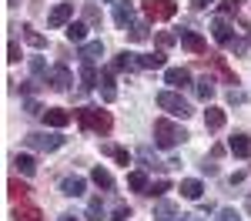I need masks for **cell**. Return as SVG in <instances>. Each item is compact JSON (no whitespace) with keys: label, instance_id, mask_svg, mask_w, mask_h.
Here are the masks:
<instances>
[{"label":"cell","instance_id":"1","mask_svg":"<svg viewBox=\"0 0 251 221\" xmlns=\"http://www.w3.org/2000/svg\"><path fill=\"white\" fill-rule=\"evenodd\" d=\"M74 118H77V124L84 131H94V134H111V127H114L111 114L100 111V107H77Z\"/></svg>","mask_w":251,"mask_h":221},{"label":"cell","instance_id":"2","mask_svg":"<svg viewBox=\"0 0 251 221\" xmlns=\"http://www.w3.org/2000/svg\"><path fill=\"white\" fill-rule=\"evenodd\" d=\"M184 141H188V131H184V127H177V124H171V121H164V118L154 121V144L157 147L171 151V147L184 144Z\"/></svg>","mask_w":251,"mask_h":221},{"label":"cell","instance_id":"3","mask_svg":"<svg viewBox=\"0 0 251 221\" xmlns=\"http://www.w3.org/2000/svg\"><path fill=\"white\" fill-rule=\"evenodd\" d=\"M157 107H161V111H168L171 118H181V121L191 118V104L181 98L177 91H161V94H157Z\"/></svg>","mask_w":251,"mask_h":221},{"label":"cell","instance_id":"4","mask_svg":"<svg viewBox=\"0 0 251 221\" xmlns=\"http://www.w3.org/2000/svg\"><path fill=\"white\" fill-rule=\"evenodd\" d=\"M141 10L148 20H171L177 14V3L174 0H141Z\"/></svg>","mask_w":251,"mask_h":221},{"label":"cell","instance_id":"5","mask_svg":"<svg viewBox=\"0 0 251 221\" xmlns=\"http://www.w3.org/2000/svg\"><path fill=\"white\" fill-rule=\"evenodd\" d=\"M27 147H34V151H57L60 144H64V138L60 134H40V131H34V134H27Z\"/></svg>","mask_w":251,"mask_h":221},{"label":"cell","instance_id":"6","mask_svg":"<svg viewBox=\"0 0 251 221\" xmlns=\"http://www.w3.org/2000/svg\"><path fill=\"white\" fill-rule=\"evenodd\" d=\"M114 3V24L121 30H131L137 20H134V7H131V0H111Z\"/></svg>","mask_w":251,"mask_h":221},{"label":"cell","instance_id":"7","mask_svg":"<svg viewBox=\"0 0 251 221\" xmlns=\"http://www.w3.org/2000/svg\"><path fill=\"white\" fill-rule=\"evenodd\" d=\"M211 34H214V40H218L221 47H231L234 40H238V37H234V27H231L225 17H218V20L211 24Z\"/></svg>","mask_w":251,"mask_h":221},{"label":"cell","instance_id":"8","mask_svg":"<svg viewBox=\"0 0 251 221\" xmlns=\"http://www.w3.org/2000/svg\"><path fill=\"white\" fill-rule=\"evenodd\" d=\"M164 84H171L174 91H184V87H191V71H184V67H168V71H164Z\"/></svg>","mask_w":251,"mask_h":221},{"label":"cell","instance_id":"9","mask_svg":"<svg viewBox=\"0 0 251 221\" xmlns=\"http://www.w3.org/2000/svg\"><path fill=\"white\" fill-rule=\"evenodd\" d=\"M74 20V3H57L50 14H47V24L50 27H67Z\"/></svg>","mask_w":251,"mask_h":221},{"label":"cell","instance_id":"10","mask_svg":"<svg viewBox=\"0 0 251 221\" xmlns=\"http://www.w3.org/2000/svg\"><path fill=\"white\" fill-rule=\"evenodd\" d=\"M177 40H181V47L191 50V54H204V50H208V44H204V37H201L198 30H181Z\"/></svg>","mask_w":251,"mask_h":221},{"label":"cell","instance_id":"11","mask_svg":"<svg viewBox=\"0 0 251 221\" xmlns=\"http://www.w3.org/2000/svg\"><path fill=\"white\" fill-rule=\"evenodd\" d=\"M40 118H44L47 127H67V124L74 121V114H71V111H64V107H47Z\"/></svg>","mask_w":251,"mask_h":221},{"label":"cell","instance_id":"12","mask_svg":"<svg viewBox=\"0 0 251 221\" xmlns=\"http://www.w3.org/2000/svg\"><path fill=\"white\" fill-rule=\"evenodd\" d=\"M47 84H50L54 91H67V87L74 84V77H71V71H67V67H54V71L47 74Z\"/></svg>","mask_w":251,"mask_h":221},{"label":"cell","instance_id":"13","mask_svg":"<svg viewBox=\"0 0 251 221\" xmlns=\"http://www.w3.org/2000/svg\"><path fill=\"white\" fill-rule=\"evenodd\" d=\"M134 67H137V54H131V50H121V54L111 60V67H107V71L124 74V71H134Z\"/></svg>","mask_w":251,"mask_h":221},{"label":"cell","instance_id":"14","mask_svg":"<svg viewBox=\"0 0 251 221\" xmlns=\"http://www.w3.org/2000/svg\"><path fill=\"white\" fill-rule=\"evenodd\" d=\"M208 57H211V67L218 71V77L225 80V84H231V87H234V84H238V74H234L231 67L225 64V57H221V54H208Z\"/></svg>","mask_w":251,"mask_h":221},{"label":"cell","instance_id":"15","mask_svg":"<svg viewBox=\"0 0 251 221\" xmlns=\"http://www.w3.org/2000/svg\"><path fill=\"white\" fill-rule=\"evenodd\" d=\"M84 188H87V181L77 178V174H71V178L60 181V195H67V198H80V195H84Z\"/></svg>","mask_w":251,"mask_h":221},{"label":"cell","instance_id":"16","mask_svg":"<svg viewBox=\"0 0 251 221\" xmlns=\"http://www.w3.org/2000/svg\"><path fill=\"white\" fill-rule=\"evenodd\" d=\"M100 57H104V44H100V40L80 44V64H97Z\"/></svg>","mask_w":251,"mask_h":221},{"label":"cell","instance_id":"17","mask_svg":"<svg viewBox=\"0 0 251 221\" xmlns=\"http://www.w3.org/2000/svg\"><path fill=\"white\" fill-rule=\"evenodd\" d=\"M164 60H168L164 50H154V54H137V67H141V71H157V67H164Z\"/></svg>","mask_w":251,"mask_h":221},{"label":"cell","instance_id":"18","mask_svg":"<svg viewBox=\"0 0 251 221\" xmlns=\"http://www.w3.org/2000/svg\"><path fill=\"white\" fill-rule=\"evenodd\" d=\"M228 151H231L234 158H251V138L248 134H234L228 141Z\"/></svg>","mask_w":251,"mask_h":221},{"label":"cell","instance_id":"19","mask_svg":"<svg viewBox=\"0 0 251 221\" xmlns=\"http://www.w3.org/2000/svg\"><path fill=\"white\" fill-rule=\"evenodd\" d=\"M100 100H117V87H114V71H104L100 74Z\"/></svg>","mask_w":251,"mask_h":221},{"label":"cell","instance_id":"20","mask_svg":"<svg viewBox=\"0 0 251 221\" xmlns=\"http://www.w3.org/2000/svg\"><path fill=\"white\" fill-rule=\"evenodd\" d=\"M201 195H204V184H201L198 178H184V181H181V198H188V201H198Z\"/></svg>","mask_w":251,"mask_h":221},{"label":"cell","instance_id":"21","mask_svg":"<svg viewBox=\"0 0 251 221\" xmlns=\"http://www.w3.org/2000/svg\"><path fill=\"white\" fill-rule=\"evenodd\" d=\"M177 215H181V211H177L174 201H157V204H154V218L157 221H174Z\"/></svg>","mask_w":251,"mask_h":221},{"label":"cell","instance_id":"22","mask_svg":"<svg viewBox=\"0 0 251 221\" xmlns=\"http://www.w3.org/2000/svg\"><path fill=\"white\" fill-rule=\"evenodd\" d=\"M14 221H44V215H40V208H34V204H17L14 208Z\"/></svg>","mask_w":251,"mask_h":221},{"label":"cell","instance_id":"23","mask_svg":"<svg viewBox=\"0 0 251 221\" xmlns=\"http://www.w3.org/2000/svg\"><path fill=\"white\" fill-rule=\"evenodd\" d=\"M204 127H208V131H221V127H225V111H221V107H208V111H204Z\"/></svg>","mask_w":251,"mask_h":221},{"label":"cell","instance_id":"24","mask_svg":"<svg viewBox=\"0 0 251 221\" xmlns=\"http://www.w3.org/2000/svg\"><path fill=\"white\" fill-rule=\"evenodd\" d=\"M64 30H67V40H74V44H84V37H87V24L84 20H71Z\"/></svg>","mask_w":251,"mask_h":221},{"label":"cell","instance_id":"25","mask_svg":"<svg viewBox=\"0 0 251 221\" xmlns=\"http://www.w3.org/2000/svg\"><path fill=\"white\" fill-rule=\"evenodd\" d=\"M91 181H94L97 188H104V191H111V188H114V178H111V171H107V168H100V164H97L94 171H91Z\"/></svg>","mask_w":251,"mask_h":221},{"label":"cell","instance_id":"26","mask_svg":"<svg viewBox=\"0 0 251 221\" xmlns=\"http://www.w3.org/2000/svg\"><path fill=\"white\" fill-rule=\"evenodd\" d=\"M127 188L148 195V188H151V184H148V174H144V171H131V174H127Z\"/></svg>","mask_w":251,"mask_h":221},{"label":"cell","instance_id":"27","mask_svg":"<svg viewBox=\"0 0 251 221\" xmlns=\"http://www.w3.org/2000/svg\"><path fill=\"white\" fill-rule=\"evenodd\" d=\"M7 195H10L14 201H24L27 195H30V184H24V181H17V178H14L10 184H7Z\"/></svg>","mask_w":251,"mask_h":221},{"label":"cell","instance_id":"28","mask_svg":"<svg viewBox=\"0 0 251 221\" xmlns=\"http://www.w3.org/2000/svg\"><path fill=\"white\" fill-rule=\"evenodd\" d=\"M80 84L91 91V87H97V71H94V64H80Z\"/></svg>","mask_w":251,"mask_h":221},{"label":"cell","instance_id":"29","mask_svg":"<svg viewBox=\"0 0 251 221\" xmlns=\"http://www.w3.org/2000/svg\"><path fill=\"white\" fill-rule=\"evenodd\" d=\"M14 164H17L20 174H34V171H37V161L30 158V154H17V158H14Z\"/></svg>","mask_w":251,"mask_h":221},{"label":"cell","instance_id":"30","mask_svg":"<svg viewBox=\"0 0 251 221\" xmlns=\"http://www.w3.org/2000/svg\"><path fill=\"white\" fill-rule=\"evenodd\" d=\"M194 91H198V98H201V100H211L214 98V80L211 77H201L198 84H194Z\"/></svg>","mask_w":251,"mask_h":221},{"label":"cell","instance_id":"31","mask_svg":"<svg viewBox=\"0 0 251 221\" xmlns=\"http://www.w3.org/2000/svg\"><path fill=\"white\" fill-rule=\"evenodd\" d=\"M104 218V204H100V198H91V204H87V221H100Z\"/></svg>","mask_w":251,"mask_h":221},{"label":"cell","instance_id":"32","mask_svg":"<svg viewBox=\"0 0 251 221\" xmlns=\"http://www.w3.org/2000/svg\"><path fill=\"white\" fill-rule=\"evenodd\" d=\"M127 34H131V40H148V34H151V30H148V20H137Z\"/></svg>","mask_w":251,"mask_h":221},{"label":"cell","instance_id":"33","mask_svg":"<svg viewBox=\"0 0 251 221\" xmlns=\"http://www.w3.org/2000/svg\"><path fill=\"white\" fill-rule=\"evenodd\" d=\"M30 74L44 77V84H47V64H44V57H30Z\"/></svg>","mask_w":251,"mask_h":221},{"label":"cell","instance_id":"34","mask_svg":"<svg viewBox=\"0 0 251 221\" xmlns=\"http://www.w3.org/2000/svg\"><path fill=\"white\" fill-rule=\"evenodd\" d=\"M24 40H27L30 47H44V44H47V40L40 37V34H37V30H34V27H24Z\"/></svg>","mask_w":251,"mask_h":221},{"label":"cell","instance_id":"35","mask_svg":"<svg viewBox=\"0 0 251 221\" xmlns=\"http://www.w3.org/2000/svg\"><path fill=\"white\" fill-rule=\"evenodd\" d=\"M164 191H171V181H154V184H151V188H148V195H151V198H161V195H164Z\"/></svg>","mask_w":251,"mask_h":221},{"label":"cell","instance_id":"36","mask_svg":"<svg viewBox=\"0 0 251 221\" xmlns=\"http://www.w3.org/2000/svg\"><path fill=\"white\" fill-rule=\"evenodd\" d=\"M20 57H24V54H20V44H17V40H10V44H7V60H10V64H17Z\"/></svg>","mask_w":251,"mask_h":221},{"label":"cell","instance_id":"37","mask_svg":"<svg viewBox=\"0 0 251 221\" xmlns=\"http://www.w3.org/2000/svg\"><path fill=\"white\" fill-rule=\"evenodd\" d=\"M84 20H87V24H100V10H97L94 3H87V7H84Z\"/></svg>","mask_w":251,"mask_h":221},{"label":"cell","instance_id":"38","mask_svg":"<svg viewBox=\"0 0 251 221\" xmlns=\"http://www.w3.org/2000/svg\"><path fill=\"white\" fill-rule=\"evenodd\" d=\"M238 218H241V215H238L234 208H221V211H218V218H214V221H238Z\"/></svg>","mask_w":251,"mask_h":221},{"label":"cell","instance_id":"39","mask_svg":"<svg viewBox=\"0 0 251 221\" xmlns=\"http://www.w3.org/2000/svg\"><path fill=\"white\" fill-rule=\"evenodd\" d=\"M137 154H141V161H144L148 168H157V158H154V154H151V147H141Z\"/></svg>","mask_w":251,"mask_h":221},{"label":"cell","instance_id":"40","mask_svg":"<svg viewBox=\"0 0 251 221\" xmlns=\"http://www.w3.org/2000/svg\"><path fill=\"white\" fill-rule=\"evenodd\" d=\"M127 218H131V208H127V204H117V208H114V218H111V221H127Z\"/></svg>","mask_w":251,"mask_h":221},{"label":"cell","instance_id":"41","mask_svg":"<svg viewBox=\"0 0 251 221\" xmlns=\"http://www.w3.org/2000/svg\"><path fill=\"white\" fill-rule=\"evenodd\" d=\"M241 3H245V0H221V10H225V14H238Z\"/></svg>","mask_w":251,"mask_h":221},{"label":"cell","instance_id":"42","mask_svg":"<svg viewBox=\"0 0 251 221\" xmlns=\"http://www.w3.org/2000/svg\"><path fill=\"white\" fill-rule=\"evenodd\" d=\"M174 40H177V37H174L171 30H161V34H157V44H161V47H171Z\"/></svg>","mask_w":251,"mask_h":221},{"label":"cell","instance_id":"43","mask_svg":"<svg viewBox=\"0 0 251 221\" xmlns=\"http://www.w3.org/2000/svg\"><path fill=\"white\" fill-rule=\"evenodd\" d=\"M245 94H241V91H238V87H231V91H228V104H245Z\"/></svg>","mask_w":251,"mask_h":221},{"label":"cell","instance_id":"44","mask_svg":"<svg viewBox=\"0 0 251 221\" xmlns=\"http://www.w3.org/2000/svg\"><path fill=\"white\" fill-rule=\"evenodd\" d=\"M24 111H27V114H44V111H40V104H37L34 98H30L27 104H24Z\"/></svg>","mask_w":251,"mask_h":221},{"label":"cell","instance_id":"45","mask_svg":"<svg viewBox=\"0 0 251 221\" xmlns=\"http://www.w3.org/2000/svg\"><path fill=\"white\" fill-rule=\"evenodd\" d=\"M117 164H124V168H127V164H131V154H127V151H124V147H117Z\"/></svg>","mask_w":251,"mask_h":221},{"label":"cell","instance_id":"46","mask_svg":"<svg viewBox=\"0 0 251 221\" xmlns=\"http://www.w3.org/2000/svg\"><path fill=\"white\" fill-rule=\"evenodd\" d=\"M214 0H191V10H208Z\"/></svg>","mask_w":251,"mask_h":221},{"label":"cell","instance_id":"47","mask_svg":"<svg viewBox=\"0 0 251 221\" xmlns=\"http://www.w3.org/2000/svg\"><path fill=\"white\" fill-rule=\"evenodd\" d=\"M174 221H201V215H177Z\"/></svg>","mask_w":251,"mask_h":221},{"label":"cell","instance_id":"48","mask_svg":"<svg viewBox=\"0 0 251 221\" xmlns=\"http://www.w3.org/2000/svg\"><path fill=\"white\" fill-rule=\"evenodd\" d=\"M60 221H77V218H74V215H64V218H60Z\"/></svg>","mask_w":251,"mask_h":221},{"label":"cell","instance_id":"49","mask_svg":"<svg viewBox=\"0 0 251 221\" xmlns=\"http://www.w3.org/2000/svg\"><path fill=\"white\" fill-rule=\"evenodd\" d=\"M248 44H251V34H248Z\"/></svg>","mask_w":251,"mask_h":221}]
</instances>
